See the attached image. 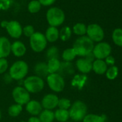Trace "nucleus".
I'll return each instance as SVG.
<instances>
[{
	"label": "nucleus",
	"mask_w": 122,
	"mask_h": 122,
	"mask_svg": "<svg viewBox=\"0 0 122 122\" xmlns=\"http://www.w3.org/2000/svg\"><path fill=\"white\" fill-rule=\"evenodd\" d=\"M29 73V66L27 62L19 60L15 61L10 67L8 73L13 81H22L27 77Z\"/></svg>",
	"instance_id": "obj_1"
},
{
	"label": "nucleus",
	"mask_w": 122,
	"mask_h": 122,
	"mask_svg": "<svg viewBox=\"0 0 122 122\" xmlns=\"http://www.w3.org/2000/svg\"><path fill=\"white\" fill-rule=\"evenodd\" d=\"M61 65V61L59 58H52L47 60V66L49 74L52 73H57Z\"/></svg>",
	"instance_id": "obj_22"
},
{
	"label": "nucleus",
	"mask_w": 122,
	"mask_h": 122,
	"mask_svg": "<svg viewBox=\"0 0 122 122\" xmlns=\"http://www.w3.org/2000/svg\"><path fill=\"white\" fill-rule=\"evenodd\" d=\"M55 119L59 122H66L70 119V114L68 110L57 108L54 112Z\"/></svg>",
	"instance_id": "obj_23"
},
{
	"label": "nucleus",
	"mask_w": 122,
	"mask_h": 122,
	"mask_svg": "<svg viewBox=\"0 0 122 122\" xmlns=\"http://www.w3.org/2000/svg\"><path fill=\"white\" fill-rule=\"evenodd\" d=\"M12 96L15 103L20 104L22 106L26 105L31 100L30 93L21 86H16L13 88L12 91Z\"/></svg>",
	"instance_id": "obj_8"
},
{
	"label": "nucleus",
	"mask_w": 122,
	"mask_h": 122,
	"mask_svg": "<svg viewBox=\"0 0 122 122\" xmlns=\"http://www.w3.org/2000/svg\"><path fill=\"white\" fill-rule=\"evenodd\" d=\"M46 81L49 88L55 93H60L65 89V79L59 73L49 74L46 77Z\"/></svg>",
	"instance_id": "obj_7"
},
{
	"label": "nucleus",
	"mask_w": 122,
	"mask_h": 122,
	"mask_svg": "<svg viewBox=\"0 0 122 122\" xmlns=\"http://www.w3.org/2000/svg\"><path fill=\"white\" fill-rule=\"evenodd\" d=\"M118 68L115 66H111L109 68L107 69L106 72V76L109 80H114L118 76Z\"/></svg>",
	"instance_id": "obj_34"
},
{
	"label": "nucleus",
	"mask_w": 122,
	"mask_h": 122,
	"mask_svg": "<svg viewBox=\"0 0 122 122\" xmlns=\"http://www.w3.org/2000/svg\"><path fill=\"white\" fill-rule=\"evenodd\" d=\"M30 94L38 93L45 88V81L43 78L35 75L26 77L23 80L22 86Z\"/></svg>",
	"instance_id": "obj_4"
},
{
	"label": "nucleus",
	"mask_w": 122,
	"mask_h": 122,
	"mask_svg": "<svg viewBox=\"0 0 122 122\" xmlns=\"http://www.w3.org/2000/svg\"><path fill=\"white\" fill-rule=\"evenodd\" d=\"M72 29L68 26H65L59 30V39L63 42H66L70 40L72 35Z\"/></svg>",
	"instance_id": "obj_27"
},
{
	"label": "nucleus",
	"mask_w": 122,
	"mask_h": 122,
	"mask_svg": "<svg viewBox=\"0 0 122 122\" xmlns=\"http://www.w3.org/2000/svg\"><path fill=\"white\" fill-rule=\"evenodd\" d=\"M46 20L50 26L57 27L64 23L66 20V15L63 10L60 8L52 7L47 11Z\"/></svg>",
	"instance_id": "obj_3"
},
{
	"label": "nucleus",
	"mask_w": 122,
	"mask_h": 122,
	"mask_svg": "<svg viewBox=\"0 0 122 122\" xmlns=\"http://www.w3.org/2000/svg\"><path fill=\"white\" fill-rule=\"evenodd\" d=\"M35 32V30L34 27L31 25H25L22 28V35H24L25 37L30 38L34 33Z\"/></svg>",
	"instance_id": "obj_36"
},
{
	"label": "nucleus",
	"mask_w": 122,
	"mask_h": 122,
	"mask_svg": "<svg viewBox=\"0 0 122 122\" xmlns=\"http://www.w3.org/2000/svg\"><path fill=\"white\" fill-rule=\"evenodd\" d=\"M20 122H27V121H20Z\"/></svg>",
	"instance_id": "obj_44"
},
{
	"label": "nucleus",
	"mask_w": 122,
	"mask_h": 122,
	"mask_svg": "<svg viewBox=\"0 0 122 122\" xmlns=\"http://www.w3.org/2000/svg\"><path fill=\"white\" fill-rule=\"evenodd\" d=\"M86 30H87V26L82 22H78L76 25H73L72 32L75 35L78 36H84L86 35Z\"/></svg>",
	"instance_id": "obj_28"
},
{
	"label": "nucleus",
	"mask_w": 122,
	"mask_h": 122,
	"mask_svg": "<svg viewBox=\"0 0 122 122\" xmlns=\"http://www.w3.org/2000/svg\"><path fill=\"white\" fill-rule=\"evenodd\" d=\"M94 42L90 40L86 35L79 37L73 43V48L75 50L76 55L84 57L88 53L93 52Z\"/></svg>",
	"instance_id": "obj_2"
},
{
	"label": "nucleus",
	"mask_w": 122,
	"mask_h": 122,
	"mask_svg": "<svg viewBox=\"0 0 122 122\" xmlns=\"http://www.w3.org/2000/svg\"><path fill=\"white\" fill-rule=\"evenodd\" d=\"M27 52V47L20 40H15L11 45V53L17 57H23Z\"/></svg>",
	"instance_id": "obj_14"
},
{
	"label": "nucleus",
	"mask_w": 122,
	"mask_h": 122,
	"mask_svg": "<svg viewBox=\"0 0 122 122\" xmlns=\"http://www.w3.org/2000/svg\"><path fill=\"white\" fill-rule=\"evenodd\" d=\"M25 110L31 116H38L43 110V108L40 101L37 100H30L25 105Z\"/></svg>",
	"instance_id": "obj_13"
},
{
	"label": "nucleus",
	"mask_w": 122,
	"mask_h": 122,
	"mask_svg": "<svg viewBox=\"0 0 122 122\" xmlns=\"http://www.w3.org/2000/svg\"><path fill=\"white\" fill-rule=\"evenodd\" d=\"M84 57H85L87 60H88L89 62H91V63H93V61L96 60V57H95V56H94V55H93V53L92 52H90V53H88V55H86Z\"/></svg>",
	"instance_id": "obj_39"
},
{
	"label": "nucleus",
	"mask_w": 122,
	"mask_h": 122,
	"mask_svg": "<svg viewBox=\"0 0 122 122\" xmlns=\"http://www.w3.org/2000/svg\"><path fill=\"white\" fill-rule=\"evenodd\" d=\"M105 116H100L98 114H94V113H89L87 114L83 120L82 121L83 122H105Z\"/></svg>",
	"instance_id": "obj_29"
},
{
	"label": "nucleus",
	"mask_w": 122,
	"mask_h": 122,
	"mask_svg": "<svg viewBox=\"0 0 122 122\" xmlns=\"http://www.w3.org/2000/svg\"><path fill=\"white\" fill-rule=\"evenodd\" d=\"M68 111L70 118L75 122H80L82 121L87 115L88 108L83 101L78 100L71 104V106Z\"/></svg>",
	"instance_id": "obj_5"
},
{
	"label": "nucleus",
	"mask_w": 122,
	"mask_h": 122,
	"mask_svg": "<svg viewBox=\"0 0 122 122\" xmlns=\"http://www.w3.org/2000/svg\"><path fill=\"white\" fill-rule=\"evenodd\" d=\"M63 78L72 76L75 73V67L72 62H61L60 68L58 73Z\"/></svg>",
	"instance_id": "obj_17"
},
{
	"label": "nucleus",
	"mask_w": 122,
	"mask_h": 122,
	"mask_svg": "<svg viewBox=\"0 0 122 122\" xmlns=\"http://www.w3.org/2000/svg\"><path fill=\"white\" fill-rule=\"evenodd\" d=\"M104 61H105L106 64L107 65V66H113L114 64H115V59H114L113 57H112V56H111V55H109V56H108L106 58H105V60H104Z\"/></svg>",
	"instance_id": "obj_38"
},
{
	"label": "nucleus",
	"mask_w": 122,
	"mask_h": 122,
	"mask_svg": "<svg viewBox=\"0 0 122 122\" xmlns=\"http://www.w3.org/2000/svg\"><path fill=\"white\" fill-rule=\"evenodd\" d=\"M71 101L70 99L67 98H59L58 104H57V108L64 109V110H69V108L71 106Z\"/></svg>",
	"instance_id": "obj_33"
},
{
	"label": "nucleus",
	"mask_w": 122,
	"mask_h": 122,
	"mask_svg": "<svg viewBox=\"0 0 122 122\" xmlns=\"http://www.w3.org/2000/svg\"><path fill=\"white\" fill-rule=\"evenodd\" d=\"M47 42H55L59 40V30L57 27H48L44 34Z\"/></svg>",
	"instance_id": "obj_18"
},
{
	"label": "nucleus",
	"mask_w": 122,
	"mask_h": 122,
	"mask_svg": "<svg viewBox=\"0 0 122 122\" xmlns=\"http://www.w3.org/2000/svg\"><path fill=\"white\" fill-rule=\"evenodd\" d=\"M23 111V106L17 104V103H14L12 104L11 106H10V107L8 108L7 112L10 116L12 117V118H16L18 116L20 115V113L22 112Z\"/></svg>",
	"instance_id": "obj_26"
},
{
	"label": "nucleus",
	"mask_w": 122,
	"mask_h": 122,
	"mask_svg": "<svg viewBox=\"0 0 122 122\" xmlns=\"http://www.w3.org/2000/svg\"><path fill=\"white\" fill-rule=\"evenodd\" d=\"M38 117L41 122H53L55 120L54 111L51 110L43 109Z\"/></svg>",
	"instance_id": "obj_25"
},
{
	"label": "nucleus",
	"mask_w": 122,
	"mask_h": 122,
	"mask_svg": "<svg viewBox=\"0 0 122 122\" xmlns=\"http://www.w3.org/2000/svg\"><path fill=\"white\" fill-rule=\"evenodd\" d=\"M8 22L9 21H7V20H3L2 22H1V23H0V26H1L2 28H6L7 24H8Z\"/></svg>",
	"instance_id": "obj_42"
},
{
	"label": "nucleus",
	"mask_w": 122,
	"mask_h": 122,
	"mask_svg": "<svg viewBox=\"0 0 122 122\" xmlns=\"http://www.w3.org/2000/svg\"><path fill=\"white\" fill-rule=\"evenodd\" d=\"M27 122H41L39 117L38 116H31Z\"/></svg>",
	"instance_id": "obj_41"
},
{
	"label": "nucleus",
	"mask_w": 122,
	"mask_h": 122,
	"mask_svg": "<svg viewBox=\"0 0 122 122\" xmlns=\"http://www.w3.org/2000/svg\"><path fill=\"white\" fill-rule=\"evenodd\" d=\"M92 52L93 53L96 59L103 60L110 55L111 52V47L107 42H98L97 45H94Z\"/></svg>",
	"instance_id": "obj_10"
},
{
	"label": "nucleus",
	"mask_w": 122,
	"mask_h": 122,
	"mask_svg": "<svg viewBox=\"0 0 122 122\" xmlns=\"http://www.w3.org/2000/svg\"><path fill=\"white\" fill-rule=\"evenodd\" d=\"M35 75L39 76L42 78H46L49 75L47 63L45 62H38L34 66Z\"/></svg>",
	"instance_id": "obj_19"
},
{
	"label": "nucleus",
	"mask_w": 122,
	"mask_h": 122,
	"mask_svg": "<svg viewBox=\"0 0 122 122\" xmlns=\"http://www.w3.org/2000/svg\"><path fill=\"white\" fill-rule=\"evenodd\" d=\"M42 5L38 0H32L27 5V10L31 14H36L41 10Z\"/></svg>",
	"instance_id": "obj_30"
},
{
	"label": "nucleus",
	"mask_w": 122,
	"mask_h": 122,
	"mask_svg": "<svg viewBox=\"0 0 122 122\" xmlns=\"http://www.w3.org/2000/svg\"><path fill=\"white\" fill-rule=\"evenodd\" d=\"M59 98L55 93H47L45 94L41 101V104L43 109L47 110H54L57 107Z\"/></svg>",
	"instance_id": "obj_12"
},
{
	"label": "nucleus",
	"mask_w": 122,
	"mask_h": 122,
	"mask_svg": "<svg viewBox=\"0 0 122 122\" xmlns=\"http://www.w3.org/2000/svg\"><path fill=\"white\" fill-rule=\"evenodd\" d=\"M1 118H2V111L0 110V120H1Z\"/></svg>",
	"instance_id": "obj_43"
},
{
	"label": "nucleus",
	"mask_w": 122,
	"mask_h": 122,
	"mask_svg": "<svg viewBox=\"0 0 122 122\" xmlns=\"http://www.w3.org/2000/svg\"><path fill=\"white\" fill-rule=\"evenodd\" d=\"M88 77L84 74H78L75 75L71 81V86L74 88H76L79 90H81L85 86Z\"/></svg>",
	"instance_id": "obj_21"
},
{
	"label": "nucleus",
	"mask_w": 122,
	"mask_h": 122,
	"mask_svg": "<svg viewBox=\"0 0 122 122\" xmlns=\"http://www.w3.org/2000/svg\"><path fill=\"white\" fill-rule=\"evenodd\" d=\"M10 40L5 36L0 37V58H7L11 54Z\"/></svg>",
	"instance_id": "obj_15"
},
{
	"label": "nucleus",
	"mask_w": 122,
	"mask_h": 122,
	"mask_svg": "<svg viewBox=\"0 0 122 122\" xmlns=\"http://www.w3.org/2000/svg\"><path fill=\"white\" fill-rule=\"evenodd\" d=\"M38 1L42 6L50 7L52 6L56 2V0H38Z\"/></svg>",
	"instance_id": "obj_37"
},
{
	"label": "nucleus",
	"mask_w": 122,
	"mask_h": 122,
	"mask_svg": "<svg viewBox=\"0 0 122 122\" xmlns=\"http://www.w3.org/2000/svg\"><path fill=\"white\" fill-rule=\"evenodd\" d=\"M86 36L93 42H100L104 37V32L98 24H91L87 26Z\"/></svg>",
	"instance_id": "obj_9"
},
{
	"label": "nucleus",
	"mask_w": 122,
	"mask_h": 122,
	"mask_svg": "<svg viewBox=\"0 0 122 122\" xmlns=\"http://www.w3.org/2000/svg\"><path fill=\"white\" fill-rule=\"evenodd\" d=\"M22 26L17 20H11L8 22L6 30L8 35L13 39L18 40L22 35Z\"/></svg>",
	"instance_id": "obj_11"
},
{
	"label": "nucleus",
	"mask_w": 122,
	"mask_h": 122,
	"mask_svg": "<svg viewBox=\"0 0 122 122\" xmlns=\"http://www.w3.org/2000/svg\"><path fill=\"white\" fill-rule=\"evenodd\" d=\"M103 60L96 59L92 63V71L98 75H103L106 73L108 68Z\"/></svg>",
	"instance_id": "obj_20"
},
{
	"label": "nucleus",
	"mask_w": 122,
	"mask_h": 122,
	"mask_svg": "<svg viewBox=\"0 0 122 122\" xmlns=\"http://www.w3.org/2000/svg\"><path fill=\"white\" fill-rule=\"evenodd\" d=\"M9 70V62L7 58H0V75L5 74Z\"/></svg>",
	"instance_id": "obj_35"
},
{
	"label": "nucleus",
	"mask_w": 122,
	"mask_h": 122,
	"mask_svg": "<svg viewBox=\"0 0 122 122\" xmlns=\"http://www.w3.org/2000/svg\"><path fill=\"white\" fill-rule=\"evenodd\" d=\"M76 68L81 74H88L92 71V63L85 57L78 58L76 62Z\"/></svg>",
	"instance_id": "obj_16"
},
{
	"label": "nucleus",
	"mask_w": 122,
	"mask_h": 122,
	"mask_svg": "<svg viewBox=\"0 0 122 122\" xmlns=\"http://www.w3.org/2000/svg\"><path fill=\"white\" fill-rule=\"evenodd\" d=\"M45 56L47 60L52 58H59L60 56V50L58 47L56 46H51L47 49Z\"/></svg>",
	"instance_id": "obj_31"
},
{
	"label": "nucleus",
	"mask_w": 122,
	"mask_h": 122,
	"mask_svg": "<svg viewBox=\"0 0 122 122\" xmlns=\"http://www.w3.org/2000/svg\"><path fill=\"white\" fill-rule=\"evenodd\" d=\"M29 39L30 46L33 52L40 53L46 49L47 41L43 33L40 32H35Z\"/></svg>",
	"instance_id": "obj_6"
},
{
	"label": "nucleus",
	"mask_w": 122,
	"mask_h": 122,
	"mask_svg": "<svg viewBox=\"0 0 122 122\" xmlns=\"http://www.w3.org/2000/svg\"><path fill=\"white\" fill-rule=\"evenodd\" d=\"M76 57V53L73 47L66 48L61 53V57L64 62H72Z\"/></svg>",
	"instance_id": "obj_24"
},
{
	"label": "nucleus",
	"mask_w": 122,
	"mask_h": 122,
	"mask_svg": "<svg viewBox=\"0 0 122 122\" xmlns=\"http://www.w3.org/2000/svg\"><path fill=\"white\" fill-rule=\"evenodd\" d=\"M66 122H72V121H66Z\"/></svg>",
	"instance_id": "obj_45"
},
{
	"label": "nucleus",
	"mask_w": 122,
	"mask_h": 122,
	"mask_svg": "<svg viewBox=\"0 0 122 122\" xmlns=\"http://www.w3.org/2000/svg\"><path fill=\"white\" fill-rule=\"evenodd\" d=\"M3 80H4V81H5V83H10L13 81L12 78L10 77V74L8 73H6L4 74Z\"/></svg>",
	"instance_id": "obj_40"
},
{
	"label": "nucleus",
	"mask_w": 122,
	"mask_h": 122,
	"mask_svg": "<svg viewBox=\"0 0 122 122\" xmlns=\"http://www.w3.org/2000/svg\"><path fill=\"white\" fill-rule=\"evenodd\" d=\"M112 39L113 42L119 46L122 47V29L116 28L113 30L112 34Z\"/></svg>",
	"instance_id": "obj_32"
}]
</instances>
